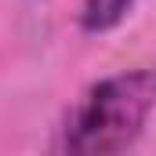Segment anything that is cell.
Listing matches in <instances>:
<instances>
[{"label":"cell","mask_w":156,"mask_h":156,"mask_svg":"<svg viewBox=\"0 0 156 156\" xmlns=\"http://www.w3.org/2000/svg\"><path fill=\"white\" fill-rule=\"evenodd\" d=\"M156 113V69H120L80 91L58 127L55 149L69 156L127 153Z\"/></svg>","instance_id":"cell-1"},{"label":"cell","mask_w":156,"mask_h":156,"mask_svg":"<svg viewBox=\"0 0 156 156\" xmlns=\"http://www.w3.org/2000/svg\"><path fill=\"white\" fill-rule=\"evenodd\" d=\"M138 0H80V29L91 37L113 33L116 26L127 22Z\"/></svg>","instance_id":"cell-2"}]
</instances>
